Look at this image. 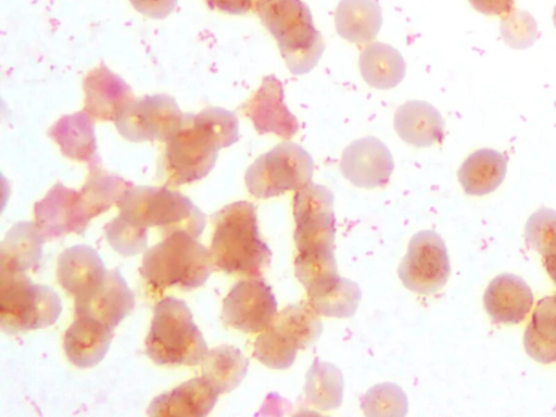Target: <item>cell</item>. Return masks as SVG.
Wrapping results in <instances>:
<instances>
[{
  "label": "cell",
  "mask_w": 556,
  "mask_h": 417,
  "mask_svg": "<svg viewBox=\"0 0 556 417\" xmlns=\"http://www.w3.org/2000/svg\"><path fill=\"white\" fill-rule=\"evenodd\" d=\"M119 215L108 225L114 245L134 256L148 243L149 228H157L164 238L184 230L198 239L206 225V216L192 201L165 187L129 188L117 202Z\"/></svg>",
  "instance_id": "1"
},
{
  "label": "cell",
  "mask_w": 556,
  "mask_h": 417,
  "mask_svg": "<svg viewBox=\"0 0 556 417\" xmlns=\"http://www.w3.org/2000/svg\"><path fill=\"white\" fill-rule=\"evenodd\" d=\"M235 113L208 108L198 114H184L180 129L167 141L159 174L167 187L204 178L214 167L218 151L238 140Z\"/></svg>",
  "instance_id": "2"
},
{
  "label": "cell",
  "mask_w": 556,
  "mask_h": 417,
  "mask_svg": "<svg viewBox=\"0 0 556 417\" xmlns=\"http://www.w3.org/2000/svg\"><path fill=\"white\" fill-rule=\"evenodd\" d=\"M212 218L215 230L210 251L214 265L227 274L257 277L269 264L271 252L261 238L255 206L233 202Z\"/></svg>",
  "instance_id": "3"
},
{
  "label": "cell",
  "mask_w": 556,
  "mask_h": 417,
  "mask_svg": "<svg viewBox=\"0 0 556 417\" xmlns=\"http://www.w3.org/2000/svg\"><path fill=\"white\" fill-rule=\"evenodd\" d=\"M263 25L275 37L289 71L303 75L323 55L325 43L308 5L302 0H257Z\"/></svg>",
  "instance_id": "4"
},
{
  "label": "cell",
  "mask_w": 556,
  "mask_h": 417,
  "mask_svg": "<svg viewBox=\"0 0 556 417\" xmlns=\"http://www.w3.org/2000/svg\"><path fill=\"white\" fill-rule=\"evenodd\" d=\"M213 264L211 251L190 233L177 230L146 250L140 274L156 291L174 286L190 291L208 279Z\"/></svg>",
  "instance_id": "5"
},
{
  "label": "cell",
  "mask_w": 556,
  "mask_h": 417,
  "mask_svg": "<svg viewBox=\"0 0 556 417\" xmlns=\"http://www.w3.org/2000/svg\"><path fill=\"white\" fill-rule=\"evenodd\" d=\"M146 352L162 366H193L203 361L207 344L185 301L166 296L155 305Z\"/></svg>",
  "instance_id": "6"
},
{
  "label": "cell",
  "mask_w": 556,
  "mask_h": 417,
  "mask_svg": "<svg viewBox=\"0 0 556 417\" xmlns=\"http://www.w3.org/2000/svg\"><path fill=\"white\" fill-rule=\"evenodd\" d=\"M0 327L8 334L53 325L61 312L58 293L36 285L25 273H0Z\"/></svg>",
  "instance_id": "7"
},
{
  "label": "cell",
  "mask_w": 556,
  "mask_h": 417,
  "mask_svg": "<svg viewBox=\"0 0 556 417\" xmlns=\"http://www.w3.org/2000/svg\"><path fill=\"white\" fill-rule=\"evenodd\" d=\"M323 328L318 313L309 302L290 304L257 337L253 354L270 368L286 369L293 364L298 350L315 342Z\"/></svg>",
  "instance_id": "8"
},
{
  "label": "cell",
  "mask_w": 556,
  "mask_h": 417,
  "mask_svg": "<svg viewBox=\"0 0 556 417\" xmlns=\"http://www.w3.org/2000/svg\"><path fill=\"white\" fill-rule=\"evenodd\" d=\"M314 161L300 144L282 142L258 156L245 173L250 193L267 199L300 190L312 181Z\"/></svg>",
  "instance_id": "9"
},
{
  "label": "cell",
  "mask_w": 556,
  "mask_h": 417,
  "mask_svg": "<svg viewBox=\"0 0 556 417\" xmlns=\"http://www.w3.org/2000/svg\"><path fill=\"white\" fill-rule=\"evenodd\" d=\"M397 273L403 285L414 292L427 294L440 290L451 274L444 240L432 230L414 235Z\"/></svg>",
  "instance_id": "10"
},
{
  "label": "cell",
  "mask_w": 556,
  "mask_h": 417,
  "mask_svg": "<svg viewBox=\"0 0 556 417\" xmlns=\"http://www.w3.org/2000/svg\"><path fill=\"white\" fill-rule=\"evenodd\" d=\"M184 114L175 99L166 94L135 99L115 121L118 132L127 140L168 141L180 129Z\"/></svg>",
  "instance_id": "11"
},
{
  "label": "cell",
  "mask_w": 556,
  "mask_h": 417,
  "mask_svg": "<svg viewBox=\"0 0 556 417\" xmlns=\"http://www.w3.org/2000/svg\"><path fill=\"white\" fill-rule=\"evenodd\" d=\"M333 193L327 187L312 181L296 191L293 198V216L296 223L294 241L299 252L333 249Z\"/></svg>",
  "instance_id": "12"
},
{
  "label": "cell",
  "mask_w": 556,
  "mask_h": 417,
  "mask_svg": "<svg viewBox=\"0 0 556 417\" xmlns=\"http://www.w3.org/2000/svg\"><path fill=\"white\" fill-rule=\"evenodd\" d=\"M271 287L260 277L236 283L224 300L222 319L243 332L264 331L277 315Z\"/></svg>",
  "instance_id": "13"
},
{
  "label": "cell",
  "mask_w": 556,
  "mask_h": 417,
  "mask_svg": "<svg viewBox=\"0 0 556 417\" xmlns=\"http://www.w3.org/2000/svg\"><path fill=\"white\" fill-rule=\"evenodd\" d=\"M135 305V294L119 268L108 270L97 287L75 296L77 316L90 317L112 329L132 313Z\"/></svg>",
  "instance_id": "14"
},
{
  "label": "cell",
  "mask_w": 556,
  "mask_h": 417,
  "mask_svg": "<svg viewBox=\"0 0 556 417\" xmlns=\"http://www.w3.org/2000/svg\"><path fill=\"white\" fill-rule=\"evenodd\" d=\"M394 163L387 146L376 137L353 141L342 153L340 169L354 186L371 189L384 187Z\"/></svg>",
  "instance_id": "15"
},
{
  "label": "cell",
  "mask_w": 556,
  "mask_h": 417,
  "mask_svg": "<svg viewBox=\"0 0 556 417\" xmlns=\"http://www.w3.org/2000/svg\"><path fill=\"white\" fill-rule=\"evenodd\" d=\"M243 111L260 134L274 132L290 139L299 130L296 117L285 104L282 84L275 75L264 77L260 89L244 104Z\"/></svg>",
  "instance_id": "16"
},
{
  "label": "cell",
  "mask_w": 556,
  "mask_h": 417,
  "mask_svg": "<svg viewBox=\"0 0 556 417\" xmlns=\"http://www.w3.org/2000/svg\"><path fill=\"white\" fill-rule=\"evenodd\" d=\"M85 111L98 121H116L135 100L130 87L106 66L92 70L84 80Z\"/></svg>",
  "instance_id": "17"
},
{
  "label": "cell",
  "mask_w": 556,
  "mask_h": 417,
  "mask_svg": "<svg viewBox=\"0 0 556 417\" xmlns=\"http://www.w3.org/2000/svg\"><path fill=\"white\" fill-rule=\"evenodd\" d=\"M483 303L493 320L513 325L526 318L533 304V294L522 278L513 274H501L486 287Z\"/></svg>",
  "instance_id": "18"
},
{
  "label": "cell",
  "mask_w": 556,
  "mask_h": 417,
  "mask_svg": "<svg viewBox=\"0 0 556 417\" xmlns=\"http://www.w3.org/2000/svg\"><path fill=\"white\" fill-rule=\"evenodd\" d=\"M218 395L203 376L195 377L154 397L147 413L150 416L204 417L215 406Z\"/></svg>",
  "instance_id": "19"
},
{
  "label": "cell",
  "mask_w": 556,
  "mask_h": 417,
  "mask_svg": "<svg viewBox=\"0 0 556 417\" xmlns=\"http://www.w3.org/2000/svg\"><path fill=\"white\" fill-rule=\"evenodd\" d=\"M89 179L77 192L76 206L78 219V232L83 233L89 222L108 211L114 203L121 200L123 194L132 187L118 176L102 172L96 160L89 164Z\"/></svg>",
  "instance_id": "20"
},
{
  "label": "cell",
  "mask_w": 556,
  "mask_h": 417,
  "mask_svg": "<svg viewBox=\"0 0 556 417\" xmlns=\"http://www.w3.org/2000/svg\"><path fill=\"white\" fill-rule=\"evenodd\" d=\"M108 270L99 253L90 245L76 244L58 258V280L75 296L87 293L97 287Z\"/></svg>",
  "instance_id": "21"
},
{
  "label": "cell",
  "mask_w": 556,
  "mask_h": 417,
  "mask_svg": "<svg viewBox=\"0 0 556 417\" xmlns=\"http://www.w3.org/2000/svg\"><path fill=\"white\" fill-rule=\"evenodd\" d=\"M113 330L90 317L78 316L64 336L67 358L79 368L98 365L110 349Z\"/></svg>",
  "instance_id": "22"
},
{
  "label": "cell",
  "mask_w": 556,
  "mask_h": 417,
  "mask_svg": "<svg viewBox=\"0 0 556 417\" xmlns=\"http://www.w3.org/2000/svg\"><path fill=\"white\" fill-rule=\"evenodd\" d=\"M394 128L407 143L429 147L444 138V121L430 103L409 100L400 105L394 115Z\"/></svg>",
  "instance_id": "23"
},
{
  "label": "cell",
  "mask_w": 556,
  "mask_h": 417,
  "mask_svg": "<svg viewBox=\"0 0 556 417\" xmlns=\"http://www.w3.org/2000/svg\"><path fill=\"white\" fill-rule=\"evenodd\" d=\"M45 238L36 223L20 222L0 245V273H25L38 268Z\"/></svg>",
  "instance_id": "24"
},
{
  "label": "cell",
  "mask_w": 556,
  "mask_h": 417,
  "mask_svg": "<svg viewBox=\"0 0 556 417\" xmlns=\"http://www.w3.org/2000/svg\"><path fill=\"white\" fill-rule=\"evenodd\" d=\"M334 23L337 33L345 40L368 42L382 26V10L375 0H340Z\"/></svg>",
  "instance_id": "25"
},
{
  "label": "cell",
  "mask_w": 556,
  "mask_h": 417,
  "mask_svg": "<svg viewBox=\"0 0 556 417\" xmlns=\"http://www.w3.org/2000/svg\"><path fill=\"white\" fill-rule=\"evenodd\" d=\"M507 161L492 149H480L471 153L458 170V179L466 193L484 195L494 191L504 180Z\"/></svg>",
  "instance_id": "26"
},
{
  "label": "cell",
  "mask_w": 556,
  "mask_h": 417,
  "mask_svg": "<svg viewBox=\"0 0 556 417\" xmlns=\"http://www.w3.org/2000/svg\"><path fill=\"white\" fill-rule=\"evenodd\" d=\"M50 136L66 157L94 161L97 142L92 117L85 111L61 117L50 129Z\"/></svg>",
  "instance_id": "27"
},
{
  "label": "cell",
  "mask_w": 556,
  "mask_h": 417,
  "mask_svg": "<svg viewBox=\"0 0 556 417\" xmlns=\"http://www.w3.org/2000/svg\"><path fill=\"white\" fill-rule=\"evenodd\" d=\"M359 68L369 86L377 89H391L403 80L406 63L397 49L376 41L363 49Z\"/></svg>",
  "instance_id": "28"
},
{
  "label": "cell",
  "mask_w": 556,
  "mask_h": 417,
  "mask_svg": "<svg viewBox=\"0 0 556 417\" xmlns=\"http://www.w3.org/2000/svg\"><path fill=\"white\" fill-rule=\"evenodd\" d=\"M523 345L536 362H556V294L538 302L523 334Z\"/></svg>",
  "instance_id": "29"
},
{
  "label": "cell",
  "mask_w": 556,
  "mask_h": 417,
  "mask_svg": "<svg viewBox=\"0 0 556 417\" xmlns=\"http://www.w3.org/2000/svg\"><path fill=\"white\" fill-rule=\"evenodd\" d=\"M202 362V376L219 393L236 389L245 377L249 365L241 351L230 345L207 351Z\"/></svg>",
  "instance_id": "30"
},
{
  "label": "cell",
  "mask_w": 556,
  "mask_h": 417,
  "mask_svg": "<svg viewBox=\"0 0 556 417\" xmlns=\"http://www.w3.org/2000/svg\"><path fill=\"white\" fill-rule=\"evenodd\" d=\"M358 285L339 275L308 294V302L320 315L327 317H351L361 301Z\"/></svg>",
  "instance_id": "31"
},
{
  "label": "cell",
  "mask_w": 556,
  "mask_h": 417,
  "mask_svg": "<svg viewBox=\"0 0 556 417\" xmlns=\"http://www.w3.org/2000/svg\"><path fill=\"white\" fill-rule=\"evenodd\" d=\"M304 392L307 403L320 410L339 407L343 399L341 370L330 363L316 359L306 374Z\"/></svg>",
  "instance_id": "32"
},
{
  "label": "cell",
  "mask_w": 556,
  "mask_h": 417,
  "mask_svg": "<svg viewBox=\"0 0 556 417\" xmlns=\"http://www.w3.org/2000/svg\"><path fill=\"white\" fill-rule=\"evenodd\" d=\"M294 267L295 276L305 287L307 294L339 275L333 249L299 252Z\"/></svg>",
  "instance_id": "33"
},
{
  "label": "cell",
  "mask_w": 556,
  "mask_h": 417,
  "mask_svg": "<svg viewBox=\"0 0 556 417\" xmlns=\"http://www.w3.org/2000/svg\"><path fill=\"white\" fill-rule=\"evenodd\" d=\"M362 408L367 416H403L407 412V399L396 384L380 383L365 394Z\"/></svg>",
  "instance_id": "34"
},
{
  "label": "cell",
  "mask_w": 556,
  "mask_h": 417,
  "mask_svg": "<svg viewBox=\"0 0 556 417\" xmlns=\"http://www.w3.org/2000/svg\"><path fill=\"white\" fill-rule=\"evenodd\" d=\"M525 238L544 257L556 253V211L542 207L531 214L526 224Z\"/></svg>",
  "instance_id": "35"
},
{
  "label": "cell",
  "mask_w": 556,
  "mask_h": 417,
  "mask_svg": "<svg viewBox=\"0 0 556 417\" xmlns=\"http://www.w3.org/2000/svg\"><path fill=\"white\" fill-rule=\"evenodd\" d=\"M500 31L509 47L526 49L536 39L538 24L529 12L513 10L501 20Z\"/></svg>",
  "instance_id": "36"
},
{
  "label": "cell",
  "mask_w": 556,
  "mask_h": 417,
  "mask_svg": "<svg viewBox=\"0 0 556 417\" xmlns=\"http://www.w3.org/2000/svg\"><path fill=\"white\" fill-rule=\"evenodd\" d=\"M141 14L152 18H164L176 8L178 0H129Z\"/></svg>",
  "instance_id": "37"
},
{
  "label": "cell",
  "mask_w": 556,
  "mask_h": 417,
  "mask_svg": "<svg viewBox=\"0 0 556 417\" xmlns=\"http://www.w3.org/2000/svg\"><path fill=\"white\" fill-rule=\"evenodd\" d=\"M515 0H469L478 12L484 15H501L511 11Z\"/></svg>",
  "instance_id": "38"
},
{
  "label": "cell",
  "mask_w": 556,
  "mask_h": 417,
  "mask_svg": "<svg viewBox=\"0 0 556 417\" xmlns=\"http://www.w3.org/2000/svg\"><path fill=\"white\" fill-rule=\"evenodd\" d=\"M211 9L229 14H244L249 12L257 0H206Z\"/></svg>",
  "instance_id": "39"
},
{
  "label": "cell",
  "mask_w": 556,
  "mask_h": 417,
  "mask_svg": "<svg viewBox=\"0 0 556 417\" xmlns=\"http://www.w3.org/2000/svg\"><path fill=\"white\" fill-rule=\"evenodd\" d=\"M544 264L548 275L556 283V253L545 256Z\"/></svg>",
  "instance_id": "40"
},
{
  "label": "cell",
  "mask_w": 556,
  "mask_h": 417,
  "mask_svg": "<svg viewBox=\"0 0 556 417\" xmlns=\"http://www.w3.org/2000/svg\"><path fill=\"white\" fill-rule=\"evenodd\" d=\"M553 21H554V25H555V28H556V7H555L554 13H553Z\"/></svg>",
  "instance_id": "41"
}]
</instances>
